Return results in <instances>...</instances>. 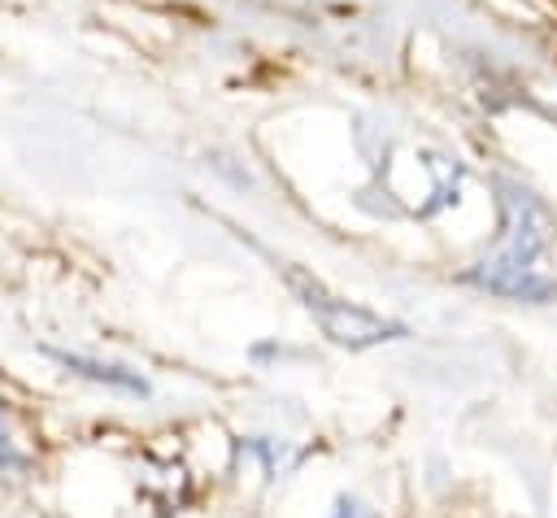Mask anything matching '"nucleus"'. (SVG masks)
Returning <instances> with one entry per match:
<instances>
[{"mask_svg":"<svg viewBox=\"0 0 557 518\" xmlns=\"http://www.w3.org/2000/svg\"><path fill=\"white\" fill-rule=\"evenodd\" d=\"M500 218H505V235L496 252L474 270H466V283L509 300H535V305L557 300V279L540 274V257L553 244V222L540 209V200L518 183H500Z\"/></svg>","mask_w":557,"mask_h":518,"instance_id":"f257e3e1","label":"nucleus"},{"mask_svg":"<svg viewBox=\"0 0 557 518\" xmlns=\"http://www.w3.org/2000/svg\"><path fill=\"white\" fill-rule=\"evenodd\" d=\"M287 279H292L300 305L313 313V322L322 326L326 340H335V344H344V348H374V344H387V340H405V326H400V322H392V318H383V313H370V309H361V305H352V300L331 296L318 279H309V274H300V270H292Z\"/></svg>","mask_w":557,"mask_h":518,"instance_id":"f03ea898","label":"nucleus"},{"mask_svg":"<svg viewBox=\"0 0 557 518\" xmlns=\"http://www.w3.org/2000/svg\"><path fill=\"white\" fill-rule=\"evenodd\" d=\"M57 361H61L70 374L91 379V383H104V387H117V392H131V396H144V392H148V383H144L135 370H126V366L91 361V357H78V353H57Z\"/></svg>","mask_w":557,"mask_h":518,"instance_id":"7ed1b4c3","label":"nucleus"},{"mask_svg":"<svg viewBox=\"0 0 557 518\" xmlns=\"http://www.w3.org/2000/svg\"><path fill=\"white\" fill-rule=\"evenodd\" d=\"M26 466V453L13 444L9 427H4V409H0V470H22Z\"/></svg>","mask_w":557,"mask_h":518,"instance_id":"20e7f679","label":"nucleus"},{"mask_svg":"<svg viewBox=\"0 0 557 518\" xmlns=\"http://www.w3.org/2000/svg\"><path fill=\"white\" fill-rule=\"evenodd\" d=\"M331 518H361V509H357V505H352V501H339V505H335V514H331Z\"/></svg>","mask_w":557,"mask_h":518,"instance_id":"39448f33","label":"nucleus"}]
</instances>
